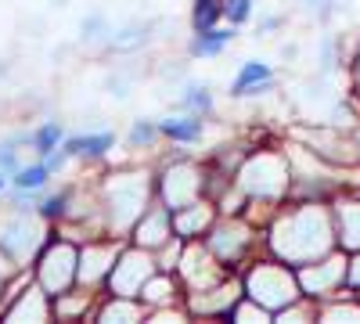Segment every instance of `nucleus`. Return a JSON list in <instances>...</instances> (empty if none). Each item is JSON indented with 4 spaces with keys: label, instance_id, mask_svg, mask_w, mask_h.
Returning <instances> with one entry per match:
<instances>
[{
    "label": "nucleus",
    "instance_id": "obj_1",
    "mask_svg": "<svg viewBox=\"0 0 360 324\" xmlns=\"http://www.w3.org/2000/svg\"><path fill=\"white\" fill-rule=\"evenodd\" d=\"M270 249L281 263H307L321 259L335 249V227H332V213L317 202H307L299 209L285 213L274 227H270Z\"/></svg>",
    "mask_w": 360,
    "mask_h": 324
},
{
    "label": "nucleus",
    "instance_id": "obj_2",
    "mask_svg": "<svg viewBox=\"0 0 360 324\" xmlns=\"http://www.w3.org/2000/svg\"><path fill=\"white\" fill-rule=\"evenodd\" d=\"M105 202H108V223L112 231L137 227V220L148 213V176L144 173H112L105 184Z\"/></svg>",
    "mask_w": 360,
    "mask_h": 324
},
{
    "label": "nucleus",
    "instance_id": "obj_3",
    "mask_svg": "<svg viewBox=\"0 0 360 324\" xmlns=\"http://www.w3.org/2000/svg\"><path fill=\"white\" fill-rule=\"evenodd\" d=\"M245 292H249V299H256L259 306L274 313L299 299V278L288 267H281V263H259L245 278Z\"/></svg>",
    "mask_w": 360,
    "mask_h": 324
},
{
    "label": "nucleus",
    "instance_id": "obj_4",
    "mask_svg": "<svg viewBox=\"0 0 360 324\" xmlns=\"http://www.w3.org/2000/svg\"><path fill=\"white\" fill-rule=\"evenodd\" d=\"M288 176H292V169H288V162H285L281 155L259 152V155H252V159L242 166V173H238V184H242V191L252 195V198H278V195H285V188H288Z\"/></svg>",
    "mask_w": 360,
    "mask_h": 324
},
{
    "label": "nucleus",
    "instance_id": "obj_5",
    "mask_svg": "<svg viewBox=\"0 0 360 324\" xmlns=\"http://www.w3.org/2000/svg\"><path fill=\"white\" fill-rule=\"evenodd\" d=\"M40 288L47 296H65L72 288V281H79V252L69 242H54L44 249L40 267H37Z\"/></svg>",
    "mask_w": 360,
    "mask_h": 324
},
{
    "label": "nucleus",
    "instance_id": "obj_6",
    "mask_svg": "<svg viewBox=\"0 0 360 324\" xmlns=\"http://www.w3.org/2000/svg\"><path fill=\"white\" fill-rule=\"evenodd\" d=\"M159 271V263L148 256V249H127V252H119L115 259V267L108 271V288H112V296H130L137 299L141 296V288L148 285V278H152Z\"/></svg>",
    "mask_w": 360,
    "mask_h": 324
},
{
    "label": "nucleus",
    "instance_id": "obj_7",
    "mask_svg": "<svg viewBox=\"0 0 360 324\" xmlns=\"http://www.w3.org/2000/svg\"><path fill=\"white\" fill-rule=\"evenodd\" d=\"M346 267H349V263H346L342 256H332V252H328V256L307 263V267L299 271V288H303L307 296H314V299L332 296V292L346 281Z\"/></svg>",
    "mask_w": 360,
    "mask_h": 324
},
{
    "label": "nucleus",
    "instance_id": "obj_8",
    "mask_svg": "<svg viewBox=\"0 0 360 324\" xmlns=\"http://www.w3.org/2000/svg\"><path fill=\"white\" fill-rule=\"evenodd\" d=\"M202 195V169L191 162H173L162 176V202L169 209H184Z\"/></svg>",
    "mask_w": 360,
    "mask_h": 324
},
{
    "label": "nucleus",
    "instance_id": "obj_9",
    "mask_svg": "<svg viewBox=\"0 0 360 324\" xmlns=\"http://www.w3.org/2000/svg\"><path fill=\"white\" fill-rule=\"evenodd\" d=\"M40 245H44V227H37L25 213L0 227V252H4L8 259H15V263H25Z\"/></svg>",
    "mask_w": 360,
    "mask_h": 324
},
{
    "label": "nucleus",
    "instance_id": "obj_10",
    "mask_svg": "<svg viewBox=\"0 0 360 324\" xmlns=\"http://www.w3.org/2000/svg\"><path fill=\"white\" fill-rule=\"evenodd\" d=\"M169 234H173V209L169 205H162V209H148L137 227H134V242L148 252H155L169 242Z\"/></svg>",
    "mask_w": 360,
    "mask_h": 324
},
{
    "label": "nucleus",
    "instance_id": "obj_11",
    "mask_svg": "<svg viewBox=\"0 0 360 324\" xmlns=\"http://www.w3.org/2000/svg\"><path fill=\"white\" fill-rule=\"evenodd\" d=\"M238 299H242V288L234 281H224L217 288H198V296H191V310L202 317H231Z\"/></svg>",
    "mask_w": 360,
    "mask_h": 324
},
{
    "label": "nucleus",
    "instance_id": "obj_12",
    "mask_svg": "<svg viewBox=\"0 0 360 324\" xmlns=\"http://www.w3.org/2000/svg\"><path fill=\"white\" fill-rule=\"evenodd\" d=\"M119 245H112V242H105V245H86L83 252H79V281L83 285H94V281H101L112 267H115V259H119Z\"/></svg>",
    "mask_w": 360,
    "mask_h": 324
},
{
    "label": "nucleus",
    "instance_id": "obj_13",
    "mask_svg": "<svg viewBox=\"0 0 360 324\" xmlns=\"http://www.w3.org/2000/svg\"><path fill=\"white\" fill-rule=\"evenodd\" d=\"M274 91V72L266 62H245L231 83V98H249V94H266Z\"/></svg>",
    "mask_w": 360,
    "mask_h": 324
},
{
    "label": "nucleus",
    "instance_id": "obj_14",
    "mask_svg": "<svg viewBox=\"0 0 360 324\" xmlns=\"http://www.w3.org/2000/svg\"><path fill=\"white\" fill-rule=\"evenodd\" d=\"M180 271H184L188 285L198 292V288H209L217 281V263H213V249H202V245H191L184 256H180Z\"/></svg>",
    "mask_w": 360,
    "mask_h": 324
},
{
    "label": "nucleus",
    "instance_id": "obj_15",
    "mask_svg": "<svg viewBox=\"0 0 360 324\" xmlns=\"http://www.w3.org/2000/svg\"><path fill=\"white\" fill-rule=\"evenodd\" d=\"M245 245H249V231L245 227H217L213 234H209V249H213V256L217 259H224V263H234L238 256L245 252Z\"/></svg>",
    "mask_w": 360,
    "mask_h": 324
},
{
    "label": "nucleus",
    "instance_id": "obj_16",
    "mask_svg": "<svg viewBox=\"0 0 360 324\" xmlns=\"http://www.w3.org/2000/svg\"><path fill=\"white\" fill-rule=\"evenodd\" d=\"M152 22H127L123 29H112L108 33V51H115V54H134V51H141L148 40H152Z\"/></svg>",
    "mask_w": 360,
    "mask_h": 324
},
{
    "label": "nucleus",
    "instance_id": "obj_17",
    "mask_svg": "<svg viewBox=\"0 0 360 324\" xmlns=\"http://www.w3.org/2000/svg\"><path fill=\"white\" fill-rule=\"evenodd\" d=\"M51 306H47V292L44 288H25L18 303L4 310V320H47Z\"/></svg>",
    "mask_w": 360,
    "mask_h": 324
},
{
    "label": "nucleus",
    "instance_id": "obj_18",
    "mask_svg": "<svg viewBox=\"0 0 360 324\" xmlns=\"http://www.w3.org/2000/svg\"><path fill=\"white\" fill-rule=\"evenodd\" d=\"M209 220H213V209H209L205 202H191V205H184V209H173L176 238H195V234H202L209 227Z\"/></svg>",
    "mask_w": 360,
    "mask_h": 324
},
{
    "label": "nucleus",
    "instance_id": "obj_19",
    "mask_svg": "<svg viewBox=\"0 0 360 324\" xmlns=\"http://www.w3.org/2000/svg\"><path fill=\"white\" fill-rule=\"evenodd\" d=\"M108 148H115V134L101 130V134H79L65 141V152L69 159H101L108 155Z\"/></svg>",
    "mask_w": 360,
    "mask_h": 324
},
{
    "label": "nucleus",
    "instance_id": "obj_20",
    "mask_svg": "<svg viewBox=\"0 0 360 324\" xmlns=\"http://www.w3.org/2000/svg\"><path fill=\"white\" fill-rule=\"evenodd\" d=\"M159 130H162L166 137L180 141V144H195V141H202L205 123H202V115L188 112V115H169V119H162V123H159Z\"/></svg>",
    "mask_w": 360,
    "mask_h": 324
},
{
    "label": "nucleus",
    "instance_id": "obj_21",
    "mask_svg": "<svg viewBox=\"0 0 360 324\" xmlns=\"http://www.w3.org/2000/svg\"><path fill=\"white\" fill-rule=\"evenodd\" d=\"M335 220H339V242L349 252H360V202H339Z\"/></svg>",
    "mask_w": 360,
    "mask_h": 324
},
{
    "label": "nucleus",
    "instance_id": "obj_22",
    "mask_svg": "<svg viewBox=\"0 0 360 324\" xmlns=\"http://www.w3.org/2000/svg\"><path fill=\"white\" fill-rule=\"evenodd\" d=\"M234 40V33H231V29H202V33H195V40H191V58H217L227 44Z\"/></svg>",
    "mask_w": 360,
    "mask_h": 324
},
{
    "label": "nucleus",
    "instance_id": "obj_23",
    "mask_svg": "<svg viewBox=\"0 0 360 324\" xmlns=\"http://www.w3.org/2000/svg\"><path fill=\"white\" fill-rule=\"evenodd\" d=\"M176 108L205 115V112H213V94H209L205 83H184L180 86V98H176Z\"/></svg>",
    "mask_w": 360,
    "mask_h": 324
},
{
    "label": "nucleus",
    "instance_id": "obj_24",
    "mask_svg": "<svg viewBox=\"0 0 360 324\" xmlns=\"http://www.w3.org/2000/svg\"><path fill=\"white\" fill-rule=\"evenodd\" d=\"M141 299L152 303V306H169L173 303V278L152 274V278H148V285L141 288Z\"/></svg>",
    "mask_w": 360,
    "mask_h": 324
},
{
    "label": "nucleus",
    "instance_id": "obj_25",
    "mask_svg": "<svg viewBox=\"0 0 360 324\" xmlns=\"http://www.w3.org/2000/svg\"><path fill=\"white\" fill-rule=\"evenodd\" d=\"M108 15L105 11H90L83 22H79V40L83 44H108Z\"/></svg>",
    "mask_w": 360,
    "mask_h": 324
},
{
    "label": "nucleus",
    "instance_id": "obj_26",
    "mask_svg": "<svg viewBox=\"0 0 360 324\" xmlns=\"http://www.w3.org/2000/svg\"><path fill=\"white\" fill-rule=\"evenodd\" d=\"M144 317V306L141 303H134L130 296H115L105 310H101V320H141Z\"/></svg>",
    "mask_w": 360,
    "mask_h": 324
},
{
    "label": "nucleus",
    "instance_id": "obj_27",
    "mask_svg": "<svg viewBox=\"0 0 360 324\" xmlns=\"http://www.w3.org/2000/svg\"><path fill=\"white\" fill-rule=\"evenodd\" d=\"M18 144H33V134L22 130V134H11V137L0 141V169H4V173L18 169Z\"/></svg>",
    "mask_w": 360,
    "mask_h": 324
},
{
    "label": "nucleus",
    "instance_id": "obj_28",
    "mask_svg": "<svg viewBox=\"0 0 360 324\" xmlns=\"http://www.w3.org/2000/svg\"><path fill=\"white\" fill-rule=\"evenodd\" d=\"M224 15V0H195L191 8V25L195 33H202V29H213V22Z\"/></svg>",
    "mask_w": 360,
    "mask_h": 324
},
{
    "label": "nucleus",
    "instance_id": "obj_29",
    "mask_svg": "<svg viewBox=\"0 0 360 324\" xmlns=\"http://www.w3.org/2000/svg\"><path fill=\"white\" fill-rule=\"evenodd\" d=\"M62 137H65V130H62V123H44L40 130H33V148L40 152V155H51V152H58V144H62Z\"/></svg>",
    "mask_w": 360,
    "mask_h": 324
},
{
    "label": "nucleus",
    "instance_id": "obj_30",
    "mask_svg": "<svg viewBox=\"0 0 360 324\" xmlns=\"http://www.w3.org/2000/svg\"><path fill=\"white\" fill-rule=\"evenodd\" d=\"M134 79H137V69H115L105 76V91L115 98V101H127L130 91H134Z\"/></svg>",
    "mask_w": 360,
    "mask_h": 324
},
{
    "label": "nucleus",
    "instance_id": "obj_31",
    "mask_svg": "<svg viewBox=\"0 0 360 324\" xmlns=\"http://www.w3.org/2000/svg\"><path fill=\"white\" fill-rule=\"evenodd\" d=\"M47 176L51 169L40 162V166H18L15 169V188H25V191H40L47 184Z\"/></svg>",
    "mask_w": 360,
    "mask_h": 324
},
{
    "label": "nucleus",
    "instance_id": "obj_32",
    "mask_svg": "<svg viewBox=\"0 0 360 324\" xmlns=\"http://www.w3.org/2000/svg\"><path fill=\"white\" fill-rule=\"evenodd\" d=\"M159 134H162L159 123H152V119H134V127H130V148H148V144H152Z\"/></svg>",
    "mask_w": 360,
    "mask_h": 324
},
{
    "label": "nucleus",
    "instance_id": "obj_33",
    "mask_svg": "<svg viewBox=\"0 0 360 324\" xmlns=\"http://www.w3.org/2000/svg\"><path fill=\"white\" fill-rule=\"evenodd\" d=\"M339 62H342V58H339V44H335V37H324V40H321V54H317V69H321V76H332Z\"/></svg>",
    "mask_w": 360,
    "mask_h": 324
},
{
    "label": "nucleus",
    "instance_id": "obj_34",
    "mask_svg": "<svg viewBox=\"0 0 360 324\" xmlns=\"http://www.w3.org/2000/svg\"><path fill=\"white\" fill-rule=\"evenodd\" d=\"M224 18L231 25H242L252 18V0H224Z\"/></svg>",
    "mask_w": 360,
    "mask_h": 324
},
{
    "label": "nucleus",
    "instance_id": "obj_35",
    "mask_svg": "<svg viewBox=\"0 0 360 324\" xmlns=\"http://www.w3.org/2000/svg\"><path fill=\"white\" fill-rule=\"evenodd\" d=\"M69 191H58V195H47L44 202H40V213L47 216V220H54V216H62L65 213V205H69Z\"/></svg>",
    "mask_w": 360,
    "mask_h": 324
},
{
    "label": "nucleus",
    "instance_id": "obj_36",
    "mask_svg": "<svg viewBox=\"0 0 360 324\" xmlns=\"http://www.w3.org/2000/svg\"><path fill=\"white\" fill-rule=\"evenodd\" d=\"M86 303H90V296H79V299H69V292H65V296H58V303H54V313H58V317H72V313H79V310H86Z\"/></svg>",
    "mask_w": 360,
    "mask_h": 324
},
{
    "label": "nucleus",
    "instance_id": "obj_37",
    "mask_svg": "<svg viewBox=\"0 0 360 324\" xmlns=\"http://www.w3.org/2000/svg\"><path fill=\"white\" fill-rule=\"evenodd\" d=\"M324 320H360V306H346V303H335L324 310Z\"/></svg>",
    "mask_w": 360,
    "mask_h": 324
},
{
    "label": "nucleus",
    "instance_id": "obj_38",
    "mask_svg": "<svg viewBox=\"0 0 360 324\" xmlns=\"http://www.w3.org/2000/svg\"><path fill=\"white\" fill-rule=\"evenodd\" d=\"M299 4H303V11L314 15V18H328V15H332L335 0H299Z\"/></svg>",
    "mask_w": 360,
    "mask_h": 324
},
{
    "label": "nucleus",
    "instance_id": "obj_39",
    "mask_svg": "<svg viewBox=\"0 0 360 324\" xmlns=\"http://www.w3.org/2000/svg\"><path fill=\"white\" fill-rule=\"evenodd\" d=\"M346 285H349V288H360V256L349 259V267H346Z\"/></svg>",
    "mask_w": 360,
    "mask_h": 324
},
{
    "label": "nucleus",
    "instance_id": "obj_40",
    "mask_svg": "<svg viewBox=\"0 0 360 324\" xmlns=\"http://www.w3.org/2000/svg\"><path fill=\"white\" fill-rule=\"evenodd\" d=\"M281 22H285L281 15H266V18H259V37H266V33H274V29H278Z\"/></svg>",
    "mask_w": 360,
    "mask_h": 324
},
{
    "label": "nucleus",
    "instance_id": "obj_41",
    "mask_svg": "<svg viewBox=\"0 0 360 324\" xmlns=\"http://www.w3.org/2000/svg\"><path fill=\"white\" fill-rule=\"evenodd\" d=\"M8 188V176H4V169H0V191H4Z\"/></svg>",
    "mask_w": 360,
    "mask_h": 324
},
{
    "label": "nucleus",
    "instance_id": "obj_42",
    "mask_svg": "<svg viewBox=\"0 0 360 324\" xmlns=\"http://www.w3.org/2000/svg\"><path fill=\"white\" fill-rule=\"evenodd\" d=\"M356 91H360V54H356Z\"/></svg>",
    "mask_w": 360,
    "mask_h": 324
},
{
    "label": "nucleus",
    "instance_id": "obj_43",
    "mask_svg": "<svg viewBox=\"0 0 360 324\" xmlns=\"http://www.w3.org/2000/svg\"><path fill=\"white\" fill-rule=\"evenodd\" d=\"M0 76H8V62H0Z\"/></svg>",
    "mask_w": 360,
    "mask_h": 324
},
{
    "label": "nucleus",
    "instance_id": "obj_44",
    "mask_svg": "<svg viewBox=\"0 0 360 324\" xmlns=\"http://www.w3.org/2000/svg\"><path fill=\"white\" fill-rule=\"evenodd\" d=\"M0 285H4V278H0Z\"/></svg>",
    "mask_w": 360,
    "mask_h": 324
}]
</instances>
